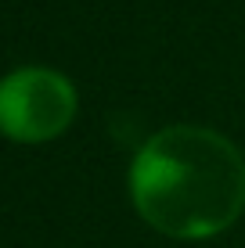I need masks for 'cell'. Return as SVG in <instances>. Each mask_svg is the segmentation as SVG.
Wrapping results in <instances>:
<instances>
[{
    "label": "cell",
    "instance_id": "cell-1",
    "mask_svg": "<svg viewBox=\"0 0 245 248\" xmlns=\"http://www.w3.org/2000/svg\"><path fill=\"white\" fill-rule=\"evenodd\" d=\"M130 198L159 234L180 241L224 234L245 209V158L224 133L170 126L137 151Z\"/></svg>",
    "mask_w": 245,
    "mask_h": 248
},
{
    "label": "cell",
    "instance_id": "cell-2",
    "mask_svg": "<svg viewBox=\"0 0 245 248\" xmlns=\"http://www.w3.org/2000/svg\"><path fill=\"white\" fill-rule=\"evenodd\" d=\"M76 115V90L62 72L18 68L0 79V133L18 144L54 140Z\"/></svg>",
    "mask_w": 245,
    "mask_h": 248
}]
</instances>
